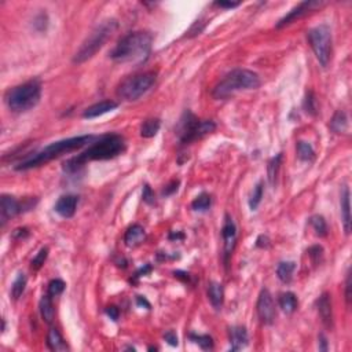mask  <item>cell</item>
Wrapping results in <instances>:
<instances>
[{"instance_id":"cell-39","label":"cell","mask_w":352,"mask_h":352,"mask_svg":"<svg viewBox=\"0 0 352 352\" xmlns=\"http://www.w3.org/2000/svg\"><path fill=\"white\" fill-rule=\"evenodd\" d=\"M142 198H143V201H145L146 204H149V205H153V204L156 203V200H154L153 190H151V187H150L149 185L143 186V193H142Z\"/></svg>"},{"instance_id":"cell-40","label":"cell","mask_w":352,"mask_h":352,"mask_svg":"<svg viewBox=\"0 0 352 352\" xmlns=\"http://www.w3.org/2000/svg\"><path fill=\"white\" fill-rule=\"evenodd\" d=\"M179 185H181V182L178 179H173L172 182H169V185L165 186V189L163 190V194L164 195H171V194L176 193L178 189H179Z\"/></svg>"},{"instance_id":"cell-15","label":"cell","mask_w":352,"mask_h":352,"mask_svg":"<svg viewBox=\"0 0 352 352\" xmlns=\"http://www.w3.org/2000/svg\"><path fill=\"white\" fill-rule=\"evenodd\" d=\"M119 107V103L116 101H112V99H106V101L98 102L95 105L90 106L87 109L84 110L83 117L84 119H97V117H101V116L109 113L112 110H115Z\"/></svg>"},{"instance_id":"cell-13","label":"cell","mask_w":352,"mask_h":352,"mask_svg":"<svg viewBox=\"0 0 352 352\" xmlns=\"http://www.w3.org/2000/svg\"><path fill=\"white\" fill-rule=\"evenodd\" d=\"M77 204H79V197L77 195L66 194V195L59 197V200L55 204V207H54V211L57 212L59 216H62V217L69 219V217L75 216Z\"/></svg>"},{"instance_id":"cell-17","label":"cell","mask_w":352,"mask_h":352,"mask_svg":"<svg viewBox=\"0 0 352 352\" xmlns=\"http://www.w3.org/2000/svg\"><path fill=\"white\" fill-rule=\"evenodd\" d=\"M249 337H248V332L244 326H233L230 329V344L231 351H239L242 348L248 345Z\"/></svg>"},{"instance_id":"cell-12","label":"cell","mask_w":352,"mask_h":352,"mask_svg":"<svg viewBox=\"0 0 352 352\" xmlns=\"http://www.w3.org/2000/svg\"><path fill=\"white\" fill-rule=\"evenodd\" d=\"M222 237H223V245H225V261L226 266L229 264L230 256L233 255L234 248L237 244V226L234 223L233 217L226 215L225 225L222 229Z\"/></svg>"},{"instance_id":"cell-19","label":"cell","mask_w":352,"mask_h":352,"mask_svg":"<svg viewBox=\"0 0 352 352\" xmlns=\"http://www.w3.org/2000/svg\"><path fill=\"white\" fill-rule=\"evenodd\" d=\"M208 297H209L212 307L217 310V311L222 310L223 301H225V289H223V285L215 281L209 282V285H208Z\"/></svg>"},{"instance_id":"cell-5","label":"cell","mask_w":352,"mask_h":352,"mask_svg":"<svg viewBox=\"0 0 352 352\" xmlns=\"http://www.w3.org/2000/svg\"><path fill=\"white\" fill-rule=\"evenodd\" d=\"M41 98V81L33 79L13 87L6 94V105L14 113H25L33 109Z\"/></svg>"},{"instance_id":"cell-14","label":"cell","mask_w":352,"mask_h":352,"mask_svg":"<svg viewBox=\"0 0 352 352\" xmlns=\"http://www.w3.org/2000/svg\"><path fill=\"white\" fill-rule=\"evenodd\" d=\"M24 212V205L13 195H2V223L5 225L6 222L14 216L19 215Z\"/></svg>"},{"instance_id":"cell-44","label":"cell","mask_w":352,"mask_h":352,"mask_svg":"<svg viewBox=\"0 0 352 352\" xmlns=\"http://www.w3.org/2000/svg\"><path fill=\"white\" fill-rule=\"evenodd\" d=\"M345 300L348 305L351 303V274H347V281H345Z\"/></svg>"},{"instance_id":"cell-18","label":"cell","mask_w":352,"mask_h":352,"mask_svg":"<svg viewBox=\"0 0 352 352\" xmlns=\"http://www.w3.org/2000/svg\"><path fill=\"white\" fill-rule=\"evenodd\" d=\"M349 198L351 193L347 186H344L343 193H341V200H340V205H341V217H343L344 231L345 234L351 233V204H349Z\"/></svg>"},{"instance_id":"cell-34","label":"cell","mask_w":352,"mask_h":352,"mask_svg":"<svg viewBox=\"0 0 352 352\" xmlns=\"http://www.w3.org/2000/svg\"><path fill=\"white\" fill-rule=\"evenodd\" d=\"M304 109L307 112L308 115L317 116L318 115V106H317V99H315V95H314L313 91H307L305 94V98H304Z\"/></svg>"},{"instance_id":"cell-42","label":"cell","mask_w":352,"mask_h":352,"mask_svg":"<svg viewBox=\"0 0 352 352\" xmlns=\"http://www.w3.org/2000/svg\"><path fill=\"white\" fill-rule=\"evenodd\" d=\"M106 315L110 318V319H113V321H117L120 317V310L116 305H109V307H106L105 310Z\"/></svg>"},{"instance_id":"cell-23","label":"cell","mask_w":352,"mask_h":352,"mask_svg":"<svg viewBox=\"0 0 352 352\" xmlns=\"http://www.w3.org/2000/svg\"><path fill=\"white\" fill-rule=\"evenodd\" d=\"M296 270L295 261H281L277 267V277L283 283H291Z\"/></svg>"},{"instance_id":"cell-7","label":"cell","mask_w":352,"mask_h":352,"mask_svg":"<svg viewBox=\"0 0 352 352\" xmlns=\"http://www.w3.org/2000/svg\"><path fill=\"white\" fill-rule=\"evenodd\" d=\"M215 129L216 124L212 120H198L190 110H186L178 123L176 135L179 137V141L182 143L187 145L197 139H201Z\"/></svg>"},{"instance_id":"cell-10","label":"cell","mask_w":352,"mask_h":352,"mask_svg":"<svg viewBox=\"0 0 352 352\" xmlns=\"http://www.w3.org/2000/svg\"><path fill=\"white\" fill-rule=\"evenodd\" d=\"M322 6H325L323 2H319V0H307V2H301L300 5H297L295 9H292L289 13L286 14L285 17L281 18L278 24L275 25L277 29H281V28H285L288 25H291L293 22L299 21L303 17L308 15L310 13H313L315 10L321 9Z\"/></svg>"},{"instance_id":"cell-6","label":"cell","mask_w":352,"mask_h":352,"mask_svg":"<svg viewBox=\"0 0 352 352\" xmlns=\"http://www.w3.org/2000/svg\"><path fill=\"white\" fill-rule=\"evenodd\" d=\"M117 28H119V24L113 18L99 24L87 36V39L84 40L83 44L80 46V49L76 51L75 57H73V63H84L88 59H91L105 46L106 41L113 36V33L117 31Z\"/></svg>"},{"instance_id":"cell-28","label":"cell","mask_w":352,"mask_h":352,"mask_svg":"<svg viewBox=\"0 0 352 352\" xmlns=\"http://www.w3.org/2000/svg\"><path fill=\"white\" fill-rule=\"evenodd\" d=\"M25 286H27V277H25V274L19 273L11 285V297L14 300L19 299L22 293L25 292Z\"/></svg>"},{"instance_id":"cell-20","label":"cell","mask_w":352,"mask_h":352,"mask_svg":"<svg viewBox=\"0 0 352 352\" xmlns=\"http://www.w3.org/2000/svg\"><path fill=\"white\" fill-rule=\"evenodd\" d=\"M146 231L141 225H132L124 235V242L128 248H135L145 241Z\"/></svg>"},{"instance_id":"cell-50","label":"cell","mask_w":352,"mask_h":352,"mask_svg":"<svg viewBox=\"0 0 352 352\" xmlns=\"http://www.w3.org/2000/svg\"><path fill=\"white\" fill-rule=\"evenodd\" d=\"M137 303L138 305H145L147 310H150V303L143 297V296H137Z\"/></svg>"},{"instance_id":"cell-47","label":"cell","mask_w":352,"mask_h":352,"mask_svg":"<svg viewBox=\"0 0 352 352\" xmlns=\"http://www.w3.org/2000/svg\"><path fill=\"white\" fill-rule=\"evenodd\" d=\"M318 348H319V351H327V339L325 337V335H319V337H318Z\"/></svg>"},{"instance_id":"cell-11","label":"cell","mask_w":352,"mask_h":352,"mask_svg":"<svg viewBox=\"0 0 352 352\" xmlns=\"http://www.w3.org/2000/svg\"><path fill=\"white\" fill-rule=\"evenodd\" d=\"M256 311L259 315V319L263 322L264 325H273L277 317V311H275V304H274L273 296L269 292V289H261L257 299V305H256Z\"/></svg>"},{"instance_id":"cell-31","label":"cell","mask_w":352,"mask_h":352,"mask_svg":"<svg viewBox=\"0 0 352 352\" xmlns=\"http://www.w3.org/2000/svg\"><path fill=\"white\" fill-rule=\"evenodd\" d=\"M212 204V198L209 194L203 193L200 194L198 197L194 198V201L191 203V208L194 211H200V212H205L207 209H209Z\"/></svg>"},{"instance_id":"cell-8","label":"cell","mask_w":352,"mask_h":352,"mask_svg":"<svg viewBox=\"0 0 352 352\" xmlns=\"http://www.w3.org/2000/svg\"><path fill=\"white\" fill-rule=\"evenodd\" d=\"M156 80H157L156 72H143V73L129 76L119 84L117 97L127 102L138 101L151 90Z\"/></svg>"},{"instance_id":"cell-36","label":"cell","mask_w":352,"mask_h":352,"mask_svg":"<svg viewBox=\"0 0 352 352\" xmlns=\"http://www.w3.org/2000/svg\"><path fill=\"white\" fill-rule=\"evenodd\" d=\"M47 257H49V249H47V248H41L39 253H37V255L33 257V260L31 261L32 269L39 270L40 267H41V266L46 263Z\"/></svg>"},{"instance_id":"cell-32","label":"cell","mask_w":352,"mask_h":352,"mask_svg":"<svg viewBox=\"0 0 352 352\" xmlns=\"http://www.w3.org/2000/svg\"><path fill=\"white\" fill-rule=\"evenodd\" d=\"M263 193H264V185L263 182H259L256 187L253 189V193H252L251 198H249V208L252 211H256L257 207L261 203V198H263Z\"/></svg>"},{"instance_id":"cell-29","label":"cell","mask_w":352,"mask_h":352,"mask_svg":"<svg viewBox=\"0 0 352 352\" xmlns=\"http://www.w3.org/2000/svg\"><path fill=\"white\" fill-rule=\"evenodd\" d=\"M282 164V153L277 154L275 157L270 160L269 167H267V173H269V181L270 183L274 186L275 181H277L278 172H279V168H281Z\"/></svg>"},{"instance_id":"cell-51","label":"cell","mask_w":352,"mask_h":352,"mask_svg":"<svg viewBox=\"0 0 352 352\" xmlns=\"http://www.w3.org/2000/svg\"><path fill=\"white\" fill-rule=\"evenodd\" d=\"M185 238V234L181 233V231H178V233H175V231H172L171 234H169V239H183Z\"/></svg>"},{"instance_id":"cell-21","label":"cell","mask_w":352,"mask_h":352,"mask_svg":"<svg viewBox=\"0 0 352 352\" xmlns=\"http://www.w3.org/2000/svg\"><path fill=\"white\" fill-rule=\"evenodd\" d=\"M47 345H49V348L51 351L61 352L69 349L68 344H66V341L63 340L61 333H59V330L55 329V327H51V329H50L49 336H47Z\"/></svg>"},{"instance_id":"cell-45","label":"cell","mask_w":352,"mask_h":352,"mask_svg":"<svg viewBox=\"0 0 352 352\" xmlns=\"http://www.w3.org/2000/svg\"><path fill=\"white\" fill-rule=\"evenodd\" d=\"M215 6L222 7V9H234V7H238L239 3L238 2H215Z\"/></svg>"},{"instance_id":"cell-25","label":"cell","mask_w":352,"mask_h":352,"mask_svg":"<svg viewBox=\"0 0 352 352\" xmlns=\"http://www.w3.org/2000/svg\"><path fill=\"white\" fill-rule=\"evenodd\" d=\"M160 128H161L160 119H147L141 125V137L146 138V139L154 138L159 134Z\"/></svg>"},{"instance_id":"cell-1","label":"cell","mask_w":352,"mask_h":352,"mask_svg":"<svg viewBox=\"0 0 352 352\" xmlns=\"http://www.w3.org/2000/svg\"><path fill=\"white\" fill-rule=\"evenodd\" d=\"M125 150V139L119 134H106L99 137L93 145L88 146L83 153L68 160L63 164V171L73 173L90 161H102V160L115 159Z\"/></svg>"},{"instance_id":"cell-37","label":"cell","mask_w":352,"mask_h":352,"mask_svg":"<svg viewBox=\"0 0 352 352\" xmlns=\"http://www.w3.org/2000/svg\"><path fill=\"white\" fill-rule=\"evenodd\" d=\"M308 256H310V259H311V261H313L315 266L321 264L322 260H323V248H322L321 245L311 247L308 249Z\"/></svg>"},{"instance_id":"cell-35","label":"cell","mask_w":352,"mask_h":352,"mask_svg":"<svg viewBox=\"0 0 352 352\" xmlns=\"http://www.w3.org/2000/svg\"><path fill=\"white\" fill-rule=\"evenodd\" d=\"M66 283L59 278H55L53 281H50L49 283V295L51 297H57V296L62 295L63 291H65Z\"/></svg>"},{"instance_id":"cell-9","label":"cell","mask_w":352,"mask_h":352,"mask_svg":"<svg viewBox=\"0 0 352 352\" xmlns=\"http://www.w3.org/2000/svg\"><path fill=\"white\" fill-rule=\"evenodd\" d=\"M308 43L311 46L322 68L329 65L332 58V31L326 24L318 25L307 32Z\"/></svg>"},{"instance_id":"cell-48","label":"cell","mask_w":352,"mask_h":352,"mask_svg":"<svg viewBox=\"0 0 352 352\" xmlns=\"http://www.w3.org/2000/svg\"><path fill=\"white\" fill-rule=\"evenodd\" d=\"M173 275H175V278H179V279H182L183 282H190V274L186 273V271H175L173 273Z\"/></svg>"},{"instance_id":"cell-41","label":"cell","mask_w":352,"mask_h":352,"mask_svg":"<svg viewBox=\"0 0 352 352\" xmlns=\"http://www.w3.org/2000/svg\"><path fill=\"white\" fill-rule=\"evenodd\" d=\"M164 340H165L169 345H172V347H176V345L179 344L178 336H176V333L173 330H168L167 333L164 335Z\"/></svg>"},{"instance_id":"cell-33","label":"cell","mask_w":352,"mask_h":352,"mask_svg":"<svg viewBox=\"0 0 352 352\" xmlns=\"http://www.w3.org/2000/svg\"><path fill=\"white\" fill-rule=\"evenodd\" d=\"M190 340H191V341H194L195 344H198V345L203 348V349H205V351H208V349H212V348H213V340H212L211 336L194 335V333H191V335H190Z\"/></svg>"},{"instance_id":"cell-43","label":"cell","mask_w":352,"mask_h":352,"mask_svg":"<svg viewBox=\"0 0 352 352\" xmlns=\"http://www.w3.org/2000/svg\"><path fill=\"white\" fill-rule=\"evenodd\" d=\"M28 237H29V230L25 229V227H19V229H15L13 231V238H15V239H25Z\"/></svg>"},{"instance_id":"cell-22","label":"cell","mask_w":352,"mask_h":352,"mask_svg":"<svg viewBox=\"0 0 352 352\" xmlns=\"http://www.w3.org/2000/svg\"><path fill=\"white\" fill-rule=\"evenodd\" d=\"M329 127L335 134H343L347 131L348 128V117L345 115V112L343 110H337L335 116L330 120Z\"/></svg>"},{"instance_id":"cell-3","label":"cell","mask_w":352,"mask_h":352,"mask_svg":"<svg viewBox=\"0 0 352 352\" xmlns=\"http://www.w3.org/2000/svg\"><path fill=\"white\" fill-rule=\"evenodd\" d=\"M153 35L146 31L129 32L123 36L112 50L110 58L116 62H132L141 63L145 62L151 51Z\"/></svg>"},{"instance_id":"cell-2","label":"cell","mask_w":352,"mask_h":352,"mask_svg":"<svg viewBox=\"0 0 352 352\" xmlns=\"http://www.w3.org/2000/svg\"><path fill=\"white\" fill-rule=\"evenodd\" d=\"M98 139L95 135H80V137L68 138V139H62V141L54 142L51 145L46 146L43 150H40L31 157H28L24 161L18 164L15 169L17 171H28V169H33V168L41 167L44 164L54 159L61 157L62 154L72 153L75 150H79L84 146L90 145Z\"/></svg>"},{"instance_id":"cell-46","label":"cell","mask_w":352,"mask_h":352,"mask_svg":"<svg viewBox=\"0 0 352 352\" xmlns=\"http://www.w3.org/2000/svg\"><path fill=\"white\" fill-rule=\"evenodd\" d=\"M256 247L257 248H269L270 247V239L267 235H260L256 241Z\"/></svg>"},{"instance_id":"cell-4","label":"cell","mask_w":352,"mask_h":352,"mask_svg":"<svg viewBox=\"0 0 352 352\" xmlns=\"http://www.w3.org/2000/svg\"><path fill=\"white\" fill-rule=\"evenodd\" d=\"M260 77L255 72L248 69H234L213 87L212 97L215 99H227L238 91L256 90L260 87Z\"/></svg>"},{"instance_id":"cell-16","label":"cell","mask_w":352,"mask_h":352,"mask_svg":"<svg viewBox=\"0 0 352 352\" xmlns=\"http://www.w3.org/2000/svg\"><path fill=\"white\" fill-rule=\"evenodd\" d=\"M317 307L322 322L327 327H332V325H333V310H332V300H330L329 293H322L321 297L317 300Z\"/></svg>"},{"instance_id":"cell-38","label":"cell","mask_w":352,"mask_h":352,"mask_svg":"<svg viewBox=\"0 0 352 352\" xmlns=\"http://www.w3.org/2000/svg\"><path fill=\"white\" fill-rule=\"evenodd\" d=\"M33 25L39 32H43L47 29V25H49V17L46 13H40L37 17L35 18L33 21Z\"/></svg>"},{"instance_id":"cell-49","label":"cell","mask_w":352,"mask_h":352,"mask_svg":"<svg viewBox=\"0 0 352 352\" xmlns=\"http://www.w3.org/2000/svg\"><path fill=\"white\" fill-rule=\"evenodd\" d=\"M150 271H151V266H150V264H146L145 269H141L139 271H137V274H135V278H139V277H142V275H147Z\"/></svg>"},{"instance_id":"cell-26","label":"cell","mask_w":352,"mask_h":352,"mask_svg":"<svg viewBox=\"0 0 352 352\" xmlns=\"http://www.w3.org/2000/svg\"><path fill=\"white\" fill-rule=\"evenodd\" d=\"M53 297L50 295H44L41 299H40V314H41V318L47 323H51L54 321V305H53Z\"/></svg>"},{"instance_id":"cell-24","label":"cell","mask_w":352,"mask_h":352,"mask_svg":"<svg viewBox=\"0 0 352 352\" xmlns=\"http://www.w3.org/2000/svg\"><path fill=\"white\" fill-rule=\"evenodd\" d=\"M297 305H299V301L295 293L285 292L279 296V307L285 314H293L297 310Z\"/></svg>"},{"instance_id":"cell-27","label":"cell","mask_w":352,"mask_h":352,"mask_svg":"<svg viewBox=\"0 0 352 352\" xmlns=\"http://www.w3.org/2000/svg\"><path fill=\"white\" fill-rule=\"evenodd\" d=\"M297 156L301 161L311 163L315 160V150L311 146V143L305 141H299L297 142Z\"/></svg>"},{"instance_id":"cell-30","label":"cell","mask_w":352,"mask_h":352,"mask_svg":"<svg viewBox=\"0 0 352 352\" xmlns=\"http://www.w3.org/2000/svg\"><path fill=\"white\" fill-rule=\"evenodd\" d=\"M310 225L313 226L314 231L319 237H326L327 235V225L326 220L323 219V216L321 215H314L310 219Z\"/></svg>"}]
</instances>
